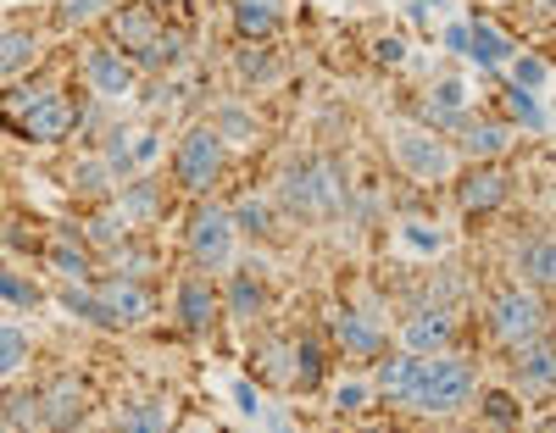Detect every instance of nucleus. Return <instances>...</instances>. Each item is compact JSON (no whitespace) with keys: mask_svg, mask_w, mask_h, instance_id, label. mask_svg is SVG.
<instances>
[{"mask_svg":"<svg viewBox=\"0 0 556 433\" xmlns=\"http://www.w3.org/2000/svg\"><path fill=\"white\" fill-rule=\"evenodd\" d=\"M151 7H184V0H151Z\"/></svg>","mask_w":556,"mask_h":433,"instance_id":"nucleus-46","label":"nucleus"},{"mask_svg":"<svg viewBox=\"0 0 556 433\" xmlns=\"http://www.w3.org/2000/svg\"><path fill=\"white\" fill-rule=\"evenodd\" d=\"M0 301H12V306H34V301H39V289H34V283H23L12 267H0Z\"/></svg>","mask_w":556,"mask_h":433,"instance_id":"nucleus-36","label":"nucleus"},{"mask_svg":"<svg viewBox=\"0 0 556 433\" xmlns=\"http://www.w3.org/2000/svg\"><path fill=\"white\" fill-rule=\"evenodd\" d=\"M374 56H379V62H390V67H395V62H401V56H406V44H401V39H379V44H374Z\"/></svg>","mask_w":556,"mask_h":433,"instance_id":"nucleus-44","label":"nucleus"},{"mask_svg":"<svg viewBox=\"0 0 556 433\" xmlns=\"http://www.w3.org/2000/svg\"><path fill=\"white\" fill-rule=\"evenodd\" d=\"M101 12H112V0H62V7H56V23H62V28H78V23L101 17Z\"/></svg>","mask_w":556,"mask_h":433,"instance_id":"nucleus-33","label":"nucleus"},{"mask_svg":"<svg viewBox=\"0 0 556 433\" xmlns=\"http://www.w3.org/2000/svg\"><path fill=\"white\" fill-rule=\"evenodd\" d=\"M406 233H412V245H417V251H440V233H434V228H424V222H412Z\"/></svg>","mask_w":556,"mask_h":433,"instance_id":"nucleus-42","label":"nucleus"},{"mask_svg":"<svg viewBox=\"0 0 556 433\" xmlns=\"http://www.w3.org/2000/svg\"><path fill=\"white\" fill-rule=\"evenodd\" d=\"M462 156H473V162H495L506 144H513V128L506 123H473V117H462Z\"/></svg>","mask_w":556,"mask_h":433,"instance_id":"nucleus-15","label":"nucleus"},{"mask_svg":"<svg viewBox=\"0 0 556 433\" xmlns=\"http://www.w3.org/2000/svg\"><path fill=\"white\" fill-rule=\"evenodd\" d=\"M167 422H173V411L156 406V400H151V406H128V411L117 417V428H167Z\"/></svg>","mask_w":556,"mask_h":433,"instance_id":"nucleus-35","label":"nucleus"},{"mask_svg":"<svg viewBox=\"0 0 556 433\" xmlns=\"http://www.w3.org/2000/svg\"><path fill=\"white\" fill-rule=\"evenodd\" d=\"M0 128H12L17 139L34 144H56L78 128V112L62 89H12L0 94Z\"/></svg>","mask_w":556,"mask_h":433,"instance_id":"nucleus-1","label":"nucleus"},{"mask_svg":"<svg viewBox=\"0 0 556 433\" xmlns=\"http://www.w3.org/2000/svg\"><path fill=\"white\" fill-rule=\"evenodd\" d=\"M28 367V333L23 328H0V378H12Z\"/></svg>","mask_w":556,"mask_h":433,"instance_id":"nucleus-29","label":"nucleus"},{"mask_svg":"<svg viewBox=\"0 0 556 433\" xmlns=\"http://www.w3.org/2000/svg\"><path fill=\"white\" fill-rule=\"evenodd\" d=\"M62 306H67L73 317H84V322H96V328H117L112 306H106L101 295H89V289H78V283H67V289H62Z\"/></svg>","mask_w":556,"mask_h":433,"instance_id":"nucleus-24","label":"nucleus"},{"mask_svg":"<svg viewBox=\"0 0 556 433\" xmlns=\"http://www.w3.org/2000/svg\"><path fill=\"white\" fill-rule=\"evenodd\" d=\"M468 400H473V372H468V361H451V356H417L406 406L429 411V417H451V411H462Z\"/></svg>","mask_w":556,"mask_h":433,"instance_id":"nucleus-4","label":"nucleus"},{"mask_svg":"<svg viewBox=\"0 0 556 433\" xmlns=\"http://www.w3.org/2000/svg\"><path fill=\"white\" fill-rule=\"evenodd\" d=\"M34 62H39V39H34L28 28H7V34H0V84L17 78V73L34 67Z\"/></svg>","mask_w":556,"mask_h":433,"instance_id":"nucleus-21","label":"nucleus"},{"mask_svg":"<svg viewBox=\"0 0 556 433\" xmlns=\"http://www.w3.org/2000/svg\"><path fill=\"white\" fill-rule=\"evenodd\" d=\"M235 400H240V411H245V417H262V400H256L251 383H235Z\"/></svg>","mask_w":556,"mask_h":433,"instance_id":"nucleus-43","label":"nucleus"},{"mask_svg":"<svg viewBox=\"0 0 556 433\" xmlns=\"http://www.w3.org/2000/svg\"><path fill=\"white\" fill-rule=\"evenodd\" d=\"M106 28H112L117 51H123L134 67H167V62H178V51H184V39L167 34V23L156 17L151 0H146V7H112Z\"/></svg>","mask_w":556,"mask_h":433,"instance_id":"nucleus-2","label":"nucleus"},{"mask_svg":"<svg viewBox=\"0 0 556 433\" xmlns=\"http://www.w3.org/2000/svg\"><path fill=\"white\" fill-rule=\"evenodd\" d=\"M240 222H245L251 233H267V228H273V217H267V206H256V201H245V206H240Z\"/></svg>","mask_w":556,"mask_h":433,"instance_id":"nucleus-40","label":"nucleus"},{"mask_svg":"<svg viewBox=\"0 0 556 433\" xmlns=\"http://www.w3.org/2000/svg\"><path fill=\"white\" fill-rule=\"evenodd\" d=\"M434 7H440V0H434Z\"/></svg>","mask_w":556,"mask_h":433,"instance_id":"nucleus-47","label":"nucleus"},{"mask_svg":"<svg viewBox=\"0 0 556 433\" xmlns=\"http://www.w3.org/2000/svg\"><path fill=\"white\" fill-rule=\"evenodd\" d=\"M73 183H84V195H106V189H112V167L106 162H84L73 173Z\"/></svg>","mask_w":556,"mask_h":433,"instance_id":"nucleus-37","label":"nucleus"},{"mask_svg":"<svg viewBox=\"0 0 556 433\" xmlns=\"http://www.w3.org/2000/svg\"><path fill=\"white\" fill-rule=\"evenodd\" d=\"M45 400V428H78L89 417V390L78 378H56L51 390H39Z\"/></svg>","mask_w":556,"mask_h":433,"instance_id":"nucleus-11","label":"nucleus"},{"mask_svg":"<svg viewBox=\"0 0 556 433\" xmlns=\"http://www.w3.org/2000/svg\"><path fill=\"white\" fill-rule=\"evenodd\" d=\"M451 317L445 311H417L412 322H406V351L412 356H434V351H445L451 345Z\"/></svg>","mask_w":556,"mask_h":433,"instance_id":"nucleus-16","label":"nucleus"},{"mask_svg":"<svg viewBox=\"0 0 556 433\" xmlns=\"http://www.w3.org/2000/svg\"><path fill=\"white\" fill-rule=\"evenodd\" d=\"M251 367L267 372V378H278V383H290V351H285V345H262V351L251 356Z\"/></svg>","mask_w":556,"mask_h":433,"instance_id":"nucleus-34","label":"nucleus"},{"mask_svg":"<svg viewBox=\"0 0 556 433\" xmlns=\"http://www.w3.org/2000/svg\"><path fill=\"white\" fill-rule=\"evenodd\" d=\"M84 78L96 84L101 94H112V101H123V94L134 89V78H139V67L117 51V44H96V51L84 56Z\"/></svg>","mask_w":556,"mask_h":433,"instance_id":"nucleus-9","label":"nucleus"},{"mask_svg":"<svg viewBox=\"0 0 556 433\" xmlns=\"http://www.w3.org/2000/svg\"><path fill=\"white\" fill-rule=\"evenodd\" d=\"M518 272H523L529 289H540V295L551 289V278H556V256H551V239H545V233H534L529 245L518 251Z\"/></svg>","mask_w":556,"mask_h":433,"instance_id":"nucleus-22","label":"nucleus"},{"mask_svg":"<svg viewBox=\"0 0 556 433\" xmlns=\"http://www.w3.org/2000/svg\"><path fill=\"white\" fill-rule=\"evenodd\" d=\"M290 383H301V390H317L323 383V345L317 340H301L290 351Z\"/></svg>","mask_w":556,"mask_h":433,"instance_id":"nucleus-27","label":"nucleus"},{"mask_svg":"<svg viewBox=\"0 0 556 433\" xmlns=\"http://www.w3.org/2000/svg\"><path fill=\"white\" fill-rule=\"evenodd\" d=\"M217 173H223V133L217 128H190L184 144L173 151V178L190 189V195H206Z\"/></svg>","mask_w":556,"mask_h":433,"instance_id":"nucleus-6","label":"nucleus"},{"mask_svg":"<svg viewBox=\"0 0 556 433\" xmlns=\"http://www.w3.org/2000/svg\"><path fill=\"white\" fill-rule=\"evenodd\" d=\"M89 239H101V245H112V239H117V222H112V217H96V222H89Z\"/></svg>","mask_w":556,"mask_h":433,"instance_id":"nucleus-45","label":"nucleus"},{"mask_svg":"<svg viewBox=\"0 0 556 433\" xmlns=\"http://www.w3.org/2000/svg\"><path fill=\"white\" fill-rule=\"evenodd\" d=\"M45 267L73 278V283L96 278V262H89V251L78 245V233H51V239H45Z\"/></svg>","mask_w":556,"mask_h":433,"instance_id":"nucleus-14","label":"nucleus"},{"mask_svg":"<svg viewBox=\"0 0 556 433\" xmlns=\"http://www.w3.org/2000/svg\"><path fill=\"white\" fill-rule=\"evenodd\" d=\"M101 301L112 306V317H117V328H139V322H151V295L139 289V278H106L101 283Z\"/></svg>","mask_w":556,"mask_h":433,"instance_id":"nucleus-13","label":"nucleus"},{"mask_svg":"<svg viewBox=\"0 0 556 433\" xmlns=\"http://www.w3.org/2000/svg\"><path fill=\"white\" fill-rule=\"evenodd\" d=\"M334 340H340L345 351H356V356H379V351H384V333L367 322L362 311H340V317H334Z\"/></svg>","mask_w":556,"mask_h":433,"instance_id":"nucleus-20","label":"nucleus"},{"mask_svg":"<svg viewBox=\"0 0 556 433\" xmlns=\"http://www.w3.org/2000/svg\"><path fill=\"white\" fill-rule=\"evenodd\" d=\"M479 417L495 422V428H513V422H523V406H518L513 395H484V400H479Z\"/></svg>","mask_w":556,"mask_h":433,"instance_id":"nucleus-32","label":"nucleus"},{"mask_svg":"<svg viewBox=\"0 0 556 433\" xmlns=\"http://www.w3.org/2000/svg\"><path fill=\"white\" fill-rule=\"evenodd\" d=\"M256 311H262V283H256V272H235V278H228V317L251 322Z\"/></svg>","mask_w":556,"mask_h":433,"instance_id":"nucleus-23","label":"nucleus"},{"mask_svg":"<svg viewBox=\"0 0 556 433\" xmlns=\"http://www.w3.org/2000/svg\"><path fill=\"white\" fill-rule=\"evenodd\" d=\"M523 351V345H518ZM551 378H556V356H551V340L545 333H534L529 351L518 356V383L523 390H551Z\"/></svg>","mask_w":556,"mask_h":433,"instance_id":"nucleus-19","label":"nucleus"},{"mask_svg":"<svg viewBox=\"0 0 556 433\" xmlns=\"http://www.w3.org/2000/svg\"><path fill=\"white\" fill-rule=\"evenodd\" d=\"M395 156L417 173V178H451V144L429 128H395Z\"/></svg>","mask_w":556,"mask_h":433,"instance_id":"nucleus-8","label":"nucleus"},{"mask_svg":"<svg viewBox=\"0 0 556 433\" xmlns=\"http://www.w3.org/2000/svg\"><path fill=\"white\" fill-rule=\"evenodd\" d=\"M240 78H251V84H262V78H273V44L267 39H251L245 51H240Z\"/></svg>","mask_w":556,"mask_h":433,"instance_id":"nucleus-30","label":"nucleus"},{"mask_svg":"<svg viewBox=\"0 0 556 433\" xmlns=\"http://www.w3.org/2000/svg\"><path fill=\"white\" fill-rule=\"evenodd\" d=\"M490 333L501 345H529L534 333H545V301L540 289H501V295L490 301Z\"/></svg>","mask_w":556,"mask_h":433,"instance_id":"nucleus-5","label":"nucleus"},{"mask_svg":"<svg viewBox=\"0 0 556 433\" xmlns=\"http://www.w3.org/2000/svg\"><path fill=\"white\" fill-rule=\"evenodd\" d=\"M285 23V0H235V28L245 39H273Z\"/></svg>","mask_w":556,"mask_h":433,"instance_id":"nucleus-17","label":"nucleus"},{"mask_svg":"<svg viewBox=\"0 0 556 433\" xmlns=\"http://www.w3.org/2000/svg\"><path fill=\"white\" fill-rule=\"evenodd\" d=\"M334 406H340V411H362V406H367V390H362V383H340Z\"/></svg>","mask_w":556,"mask_h":433,"instance_id":"nucleus-41","label":"nucleus"},{"mask_svg":"<svg viewBox=\"0 0 556 433\" xmlns=\"http://www.w3.org/2000/svg\"><path fill=\"white\" fill-rule=\"evenodd\" d=\"M424 117H429V128H456L462 117H468V89H462V78H440L434 84Z\"/></svg>","mask_w":556,"mask_h":433,"instance_id":"nucleus-18","label":"nucleus"},{"mask_svg":"<svg viewBox=\"0 0 556 433\" xmlns=\"http://www.w3.org/2000/svg\"><path fill=\"white\" fill-rule=\"evenodd\" d=\"M190 251L201 267H228V251H235V217H228L223 206L201 201L190 212Z\"/></svg>","mask_w":556,"mask_h":433,"instance_id":"nucleus-7","label":"nucleus"},{"mask_svg":"<svg viewBox=\"0 0 556 433\" xmlns=\"http://www.w3.org/2000/svg\"><path fill=\"white\" fill-rule=\"evenodd\" d=\"M0 422H12V428H45V400H39V390L7 395V400H0Z\"/></svg>","mask_w":556,"mask_h":433,"instance_id":"nucleus-26","label":"nucleus"},{"mask_svg":"<svg viewBox=\"0 0 556 433\" xmlns=\"http://www.w3.org/2000/svg\"><path fill=\"white\" fill-rule=\"evenodd\" d=\"M412 372H417V356H412V351H406V356L379 361V390H384L390 400H406V390H412Z\"/></svg>","mask_w":556,"mask_h":433,"instance_id":"nucleus-28","label":"nucleus"},{"mask_svg":"<svg viewBox=\"0 0 556 433\" xmlns=\"http://www.w3.org/2000/svg\"><path fill=\"white\" fill-rule=\"evenodd\" d=\"M123 201H128V212H134V217H151V212H156V183L146 178V183L123 189Z\"/></svg>","mask_w":556,"mask_h":433,"instance_id":"nucleus-38","label":"nucleus"},{"mask_svg":"<svg viewBox=\"0 0 556 433\" xmlns=\"http://www.w3.org/2000/svg\"><path fill=\"white\" fill-rule=\"evenodd\" d=\"M506 189H513V178H506L495 162H479L468 178H462L456 201H462V212H495L506 201Z\"/></svg>","mask_w":556,"mask_h":433,"instance_id":"nucleus-12","label":"nucleus"},{"mask_svg":"<svg viewBox=\"0 0 556 433\" xmlns=\"http://www.w3.org/2000/svg\"><path fill=\"white\" fill-rule=\"evenodd\" d=\"M506 112H513L523 128H545V112H540V101H534V89H523V84L506 89Z\"/></svg>","mask_w":556,"mask_h":433,"instance_id":"nucleus-31","label":"nucleus"},{"mask_svg":"<svg viewBox=\"0 0 556 433\" xmlns=\"http://www.w3.org/2000/svg\"><path fill=\"white\" fill-rule=\"evenodd\" d=\"M468 51H473L479 67H501L506 56H513V44H506L490 23H473V28H468Z\"/></svg>","mask_w":556,"mask_h":433,"instance_id":"nucleus-25","label":"nucleus"},{"mask_svg":"<svg viewBox=\"0 0 556 433\" xmlns=\"http://www.w3.org/2000/svg\"><path fill=\"white\" fill-rule=\"evenodd\" d=\"M173 311H178V322L190 328V333H206V328L217 322V311H223L212 278H184L178 295H173Z\"/></svg>","mask_w":556,"mask_h":433,"instance_id":"nucleus-10","label":"nucleus"},{"mask_svg":"<svg viewBox=\"0 0 556 433\" xmlns=\"http://www.w3.org/2000/svg\"><path fill=\"white\" fill-rule=\"evenodd\" d=\"M278 201H285V212H295V217H334L345 206V173H340V162L312 156V162L290 167L285 183H278Z\"/></svg>","mask_w":556,"mask_h":433,"instance_id":"nucleus-3","label":"nucleus"},{"mask_svg":"<svg viewBox=\"0 0 556 433\" xmlns=\"http://www.w3.org/2000/svg\"><path fill=\"white\" fill-rule=\"evenodd\" d=\"M518 84L523 89H540L545 84V62L540 56H518Z\"/></svg>","mask_w":556,"mask_h":433,"instance_id":"nucleus-39","label":"nucleus"}]
</instances>
